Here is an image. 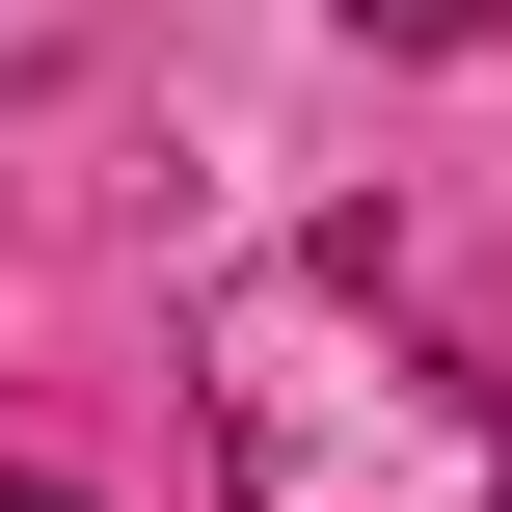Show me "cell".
I'll return each mask as SVG.
<instances>
[{"label": "cell", "instance_id": "1", "mask_svg": "<svg viewBox=\"0 0 512 512\" xmlns=\"http://www.w3.org/2000/svg\"><path fill=\"white\" fill-rule=\"evenodd\" d=\"M216 486L243 512H512V432L378 324V270H243L216 297Z\"/></svg>", "mask_w": 512, "mask_h": 512}, {"label": "cell", "instance_id": "2", "mask_svg": "<svg viewBox=\"0 0 512 512\" xmlns=\"http://www.w3.org/2000/svg\"><path fill=\"white\" fill-rule=\"evenodd\" d=\"M351 27H378V54H459V27H486V0H351Z\"/></svg>", "mask_w": 512, "mask_h": 512}, {"label": "cell", "instance_id": "3", "mask_svg": "<svg viewBox=\"0 0 512 512\" xmlns=\"http://www.w3.org/2000/svg\"><path fill=\"white\" fill-rule=\"evenodd\" d=\"M0 512H81V486H27V459H0Z\"/></svg>", "mask_w": 512, "mask_h": 512}]
</instances>
